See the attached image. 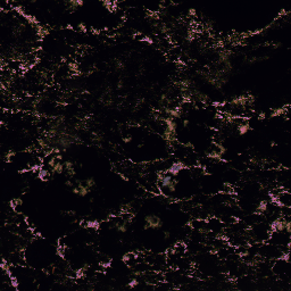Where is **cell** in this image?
I'll list each match as a JSON object with an SVG mask.
<instances>
[{
    "mask_svg": "<svg viewBox=\"0 0 291 291\" xmlns=\"http://www.w3.org/2000/svg\"><path fill=\"white\" fill-rule=\"evenodd\" d=\"M124 88V82H123L122 80H119L117 82V89L118 90H121V89H123Z\"/></svg>",
    "mask_w": 291,
    "mask_h": 291,
    "instance_id": "17",
    "label": "cell"
},
{
    "mask_svg": "<svg viewBox=\"0 0 291 291\" xmlns=\"http://www.w3.org/2000/svg\"><path fill=\"white\" fill-rule=\"evenodd\" d=\"M138 286V280L137 279H132L131 280V282H129L127 283V287L129 288H131V289H133V288H135Z\"/></svg>",
    "mask_w": 291,
    "mask_h": 291,
    "instance_id": "12",
    "label": "cell"
},
{
    "mask_svg": "<svg viewBox=\"0 0 291 291\" xmlns=\"http://www.w3.org/2000/svg\"><path fill=\"white\" fill-rule=\"evenodd\" d=\"M74 163L72 160H64V167H65V172L67 173L69 177H73L75 174V169H74Z\"/></svg>",
    "mask_w": 291,
    "mask_h": 291,
    "instance_id": "6",
    "label": "cell"
},
{
    "mask_svg": "<svg viewBox=\"0 0 291 291\" xmlns=\"http://www.w3.org/2000/svg\"><path fill=\"white\" fill-rule=\"evenodd\" d=\"M183 167H184V166H183L182 163H174V164H172L171 166H169V169H167V173L172 174L173 176H176L177 174L182 171Z\"/></svg>",
    "mask_w": 291,
    "mask_h": 291,
    "instance_id": "7",
    "label": "cell"
},
{
    "mask_svg": "<svg viewBox=\"0 0 291 291\" xmlns=\"http://www.w3.org/2000/svg\"><path fill=\"white\" fill-rule=\"evenodd\" d=\"M163 219L157 214H148L144 216V229H151V230H159L163 228Z\"/></svg>",
    "mask_w": 291,
    "mask_h": 291,
    "instance_id": "3",
    "label": "cell"
},
{
    "mask_svg": "<svg viewBox=\"0 0 291 291\" xmlns=\"http://www.w3.org/2000/svg\"><path fill=\"white\" fill-rule=\"evenodd\" d=\"M83 182L85 183V186H89L90 189L92 190L94 186H96V180L93 177H87L85 180H83Z\"/></svg>",
    "mask_w": 291,
    "mask_h": 291,
    "instance_id": "10",
    "label": "cell"
},
{
    "mask_svg": "<svg viewBox=\"0 0 291 291\" xmlns=\"http://www.w3.org/2000/svg\"><path fill=\"white\" fill-rule=\"evenodd\" d=\"M249 130H250V125H249L248 123H241V124H239V125L236 126L238 134H240V135L246 134V133H247Z\"/></svg>",
    "mask_w": 291,
    "mask_h": 291,
    "instance_id": "9",
    "label": "cell"
},
{
    "mask_svg": "<svg viewBox=\"0 0 291 291\" xmlns=\"http://www.w3.org/2000/svg\"><path fill=\"white\" fill-rule=\"evenodd\" d=\"M163 236H164V240H169V238H171V231H164L163 232Z\"/></svg>",
    "mask_w": 291,
    "mask_h": 291,
    "instance_id": "14",
    "label": "cell"
},
{
    "mask_svg": "<svg viewBox=\"0 0 291 291\" xmlns=\"http://www.w3.org/2000/svg\"><path fill=\"white\" fill-rule=\"evenodd\" d=\"M267 211H268V201L265 200V199L259 200L258 204L256 205V209H255V211L257 213L258 215H263V214H265Z\"/></svg>",
    "mask_w": 291,
    "mask_h": 291,
    "instance_id": "5",
    "label": "cell"
},
{
    "mask_svg": "<svg viewBox=\"0 0 291 291\" xmlns=\"http://www.w3.org/2000/svg\"><path fill=\"white\" fill-rule=\"evenodd\" d=\"M83 5V1H77V0H69L65 2V6L67 7V9L69 10H76V9L81 7Z\"/></svg>",
    "mask_w": 291,
    "mask_h": 291,
    "instance_id": "8",
    "label": "cell"
},
{
    "mask_svg": "<svg viewBox=\"0 0 291 291\" xmlns=\"http://www.w3.org/2000/svg\"><path fill=\"white\" fill-rule=\"evenodd\" d=\"M131 141H132V135L127 134L125 135V137H123V142H124V144H130Z\"/></svg>",
    "mask_w": 291,
    "mask_h": 291,
    "instance_id": "13",
    "label": "cell"
},
{
    "mask_svg": "<svg viewBox=\"0 0 291 291\" xmlns=\"http://www.w3.org/2000/svg\"><path fill=\"white\" fill-rule=\"evenodd\" d=\"M124 67H125V65H124V63H123L122 60H117L116 64H115V68H116L117 71H122V69H124Z\"/></svg>",
    "mask_w": 291,
    "mask_h": 291,
    "instance_id": "11",
    "label": "cell"
},
{
    "mask_svg": "<svg viewBox=\"0 0 291 291\" xmlns=\"http://www.w3.org/2000/svg\"><path fill=\"white\" fill-rule=\"evenodd\" d=\"M22 204H23V201H22V199H15L14 200V206L17 207V206H21Z\"/></svg>",
    "mask_w": 291,
    "mask_h": 291,
    "instance_id": "16",
    "label": "cell"
},
{
    "mask_svg": "<svg viewBox=\"0 0 291 291\" xmlns=\"http://www.w3.org/2000/svg\"><path fill=\"white\" fill-rule=\"evenodd\" d=\"M158 186H159V189L163 193L165 192L166 194H173L176 191L179 181H177L176 176H173L172 174L165 172V173L160 174L159 180H158Z\"/></svg>",
    "mask_w": 291,
    "mask_h": 291,
    "instance_id": "1",
    "label": "cell"
},
{
    "mask_svg": "<svg viewBox=\"0 0 291 291\" xmlns=\"http://www.w3.org/2000/svg\"><path fill=\"white\" fill-rule=\"evenodd\" d=\"M271 228L274 232L286 233L288 236H290L291 233V222L290 218L288 216H279L271 224Z\"/></svg>",
    "mask_w": 291,
    "mask_h": 291,
    "instance_id": "2",
    "label": "cell"
},
{
    "mask_svg": "<svg viewBox=\"0 0 291 291\" xmlns=\"http://www.w3.org/2000/svg\"><path fill=\"white\" fill-rule=\"evenodd\" d=\"M271 146H272V147H275V146H276V142H273V141H272V142H271Z\"/></svg>",
    "mask_w": 291,
    "mask_h": 291,
    "instance_id": "18",
    "label": "cell"
},
{
    "mask_svg": "<svg viewBox=\"0 0 291 291\" xmlns=\"http://www.w3.org/2000/svg\"><path fill=\"white\" fill-rule=\"evenodd\" d=\"M75 183H76V186H77V188H79V197L84 198V197H87V196L90 193L91 189H90L89 186H85L83 180H82V181H75Z\"/></svg>",
    "mask_w": 291,
    "mask_h": 291,
    "instance_id": "4",
    "label": "cell"
},
{
    "mask_svg": "<svg viewBox=\"0 0 291 291\" xmlns=\"http://www.w3.org/2000/svg\"><path fill=\"white\" fill-rule=\"evenodd\" d=\"M182 125H183V127H188L190 125V121L188 118H184V119L182 121Z\"/></svg>",
    "mask_w": 291,
    "mask_h": 291,
    "instance_id": "15",
    "label": "cell"
}]
</instances>
